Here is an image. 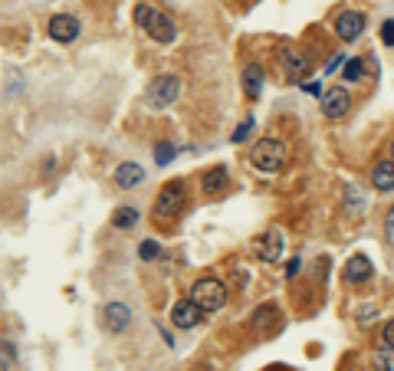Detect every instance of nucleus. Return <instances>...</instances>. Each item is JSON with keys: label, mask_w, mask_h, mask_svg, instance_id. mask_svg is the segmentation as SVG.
<instances>
[{"label": "nucleus", "mask_w": 394, "mask_h": 371, "mask_svg": "<svg viewBox=\"0 0 394 371\" xmlns=\"http://www.w3.org/2000/svg\"><path fill=\"white\" fill-rule=\"evenodd\" d=\"M168 319H171V326H174V328H184V332H188V328H194L197 322L204 319V312L197 309L191 296H184V299H178V302L171 306V312H168Z\"/></svg>", "instance_id": "9b49d317"}, {"label": "nucleus", "mask_w": 394, "mask_h": 371, "mask_svg": "<svg viewBox=\"0 0 394 371\" xmlns=\"http://www.w3.org/2000/svg\"><path fill=\"white\" fill-rule=\"evenodd\" d=\"M342 79H345V82H365V79H368V60H365V56L345 60V66H342Z\"/></svg>", "instance_id": "412c9836"}, {"label": "nucleus", "mask_w": 394, "mask_h": 371, "mask_svg": "<svg viewBox=\"0 0 394 371\" xmlns=\"http://www.w3.org/2000/svg\"><path fill=\"white\" fill-rule=\"evenodd\" d=\"M53 171H56V158H46V164H43V174H46V178H50Z\"/></svg>", "instance_id": "72a5a7b5"}, {"label": "nucleus", "mask_w": 394, "mask_h": 371, "mask_svg": "<svg viewBox=\"0 0 394 371\" xmlns=\"http://www.w3.org/2000/svg\"><path fill=\"white\" fill-rule=\"evenodd\" d=\"M385 237H388V243L394 247V204L388 208V214H385Z\"/></svg>", "instance_id": "c756f323"}, {"label": "nucleus", "mask_w": 394, "mask_h": 371, "mask_svg": "<svg viewBox=\"0 0 394 371\" xmlns=\"http://www.w3.org/2000/svg\"><path fill=\"white\" fill-rule=\"evenodd\" d=\"M276 322H279V309H276L273 302H266V306H260V309L253 312V319H250V332H253V335H266Z\"/></svg>", "instance_id": "a211bd4d"}, {"label": "nucleus", "mask_w": 394, "mask_h": 371, "mask_svg": "<svg viewBox=\"0 0 394 371\" xmlns=\"http://www.w3.org/2000/svg\"><path fill=\"white\" fill-rule=\"evenodd\" d=\"M351 105H355V99H351L348 89L345 86H329L326 92H322L319 109H322V115H326L329 122H342L345 115L351 112Z\"/></svg>", "instance_id": "0eeeda50"}, {"label": "nucleus", "mask_w": 394, "mask_h": 371, "mask_svg": "<svg viewBox=\"0 0 394 371\" xmlns=\"http://www.w3.org/2000/svg\"><path fill=\"white\" fill-rule=\"evenodd\" d=\"M132 17H135V26H142V30H148V26H151V20H154V10L148 7V4H138V7H135V14H132Z\"/></svg>", "instance_id": "a878e982"}, {"label": "nucleus", "mask_w": 394, "mask_h": 371, "mask_svg": "<svg viewBox=\"0 0 394 371\" xmlns=\"http://www.w3.org/2000/svg\"><path fill=\"white\" fill-rule=\"evenodd\" d=\"M158 257H161V243L158 240L148 237V240L138 243V259H142V263H151V259H158Z\"/></svg>", "instance_id": "b1692460"}, {"label": "nucleus", "mask_w": 394, "mask_h": 371, "mask_svg": "<svg viewBox=\"0 0 394 371\" xmlns=\"http://www.w3.org/2000/svg\"><path fill=\"white\" fill-rule=\"evenodd\" d=\"M283 250H286V237H283V230H276V227L263 230L257 240H253V257H257L260 263H279Z\"/></svg>", "instance_id": "6e6552de"}, {"label": "nucleus", "mask_w": 394, "mask_h": 371, "mask_svg": "<svg viewBox=\"0 0 394 371\" xmlns=\"http://www.w3.org/2000/svg\"><path fill=\"white\" fill-rule=\"evenodd\" d=\"M342 279L348 286H365V283H371V279H375V267H371V259L365 257V253H355V257L345 263Z\"/></svg>", "instance_id": "f8f14e48"}, {"label": "nucleus", "mask_w": 394, "mask_h": 371, "mask_svg": "<svg viewBox=\"0 0 394 371\" xmlns=\"http://www.w3.org/2000/svg\"><path fill=\"white\" fill-rule=\"evenodd\" d=\"M381 43L394 46V20H385V23H381Z\"/></svg>", "instance_id": "c85d7f7f"}, {"label": "nucleus", "mask_w": 394, "mask_h": 371, "mask_svg": "<svg viewBox=\"0 0 394 371\" xmlns=\"http://www.w3.org/2000/svg\"><path fill=\"white\" fill-rule=\"evenodd\" d=\"M371 368H375V371H394V352L381 348V352L371 358Z\"/></svg>", "instance_id": "393cba45"}, {"label": "nucleus", "mask_w": 394, "mask_h": 371, "mask_svg": "<svg viewBox=\"0 0 394 371\" xmlns=\"http://www.w3.org/2000/svg\"><path fill=\"white\" fill-rule=\"evenodd\" d=\"M388 155H391V161H394V139H391V148H388Z\"/></svg>", "instance_id": "c9c22d12"}, {"label": "nucleus", "mask_w": 394, "mask_h": 371, "mask_svg": "<svg viewBox=\"0 0 394 371\" xmlns=\"http://www.w3.org/2000/svg\"><path fill=\"white\" fill-rule=\"evenodd\" d=\"M339 66H345V53H335L332 60H329V63H326V76H332V72H335V70H339Z\"/></svg>", "instance_id": "7c9ffc66"}, {"label": "nucleus", "mask_w": 394, "mask_h": 371, "mask_svg": "<svg viewBox=\"0 0 394 371\" xmlns=\"http://www.w3.org/2000/svg\"><path fill=\"white\" fill-rule=\"evenodd\" d=\"M250 135H253V119H243L240 125H237V131L230 135V141H233V145H243Z\"/></svg>", "instance_id": "bb28decb"}, {"label": "nucleus", "mask_w": 394, "mask_h": 371, "mask_svg": "<svg viewBox=\"0 0 394 371\" xmlns=\"http://www.w3.org/2000/svg\"><path fill=\"white\" fill-rule=\"evenodd\" d=\"M17 362V345L10 338H0V371H10Z\"/></svg>", "instance_id": "5701e85b"}, {"label": "nucleus", "mask_w": 394, "mask_h": 371, "mask_svg": "<svg viewBox=\"0 0 394 371\" xmlns=\"http://www.w3.org/2000/svg\"><path fill=\"white\" fill-rule=\"evenodd\" d=\"M276 66H279V72H283L286 79H292V82H302V79L312 72V60H309L302 50H292V46H283V50L276 53Z\"/></svg>", "instance_id": "39448f33"}, {"label": "nucleus", "mask_w": 394, "mask_h": 371, "mask_svg": "<svg viewBox=\"0 0 394 371\" xmlns=\"http://www.w3.org/2000/svg\"><path fill=\"white\" fill-rule=\"evenodd\" d=\"M112 181L119 190H135L138 184H145V168L138 161H122L115 171H112Z\"/></svg>", "instance_id": "2eb2a0df"}, {"label": "nucleus", "mask_w": 394, "mask_h": 371, "mask_svg": "<svg viewBox=\"0 0 394 371\" xmlns=\"http://www.w3.org/2000/svg\"><path fill=\"white\" fill-rule=\"evenodd\" d=\"M99 322H102V328L109 332V335H125L132 326V306L122 299H112L102 306V312H99Z\"/></svg>", "instance_id": "423d86ee"}, {"label": "nucleus", "mask_w": 394, "mask_h": 371, "mask_svg": "<svg viewBox=\"0 0 394 371\" xmlns=\"http://www.w3.org/2000/svg\"><path fill=\"white\" fill-rule=\"evenodd\" d=\"M299 269H302V257H292L289 267H286V279H296L299 276Z\"/></svg>", "instance_id": "2f4dec72"}, {"label": "nucleus", "mask_w": 394, "mask_h": 371, "mask_svg": "<svg viewBox=\"0 0 394 371\" xmlns=\"http://www.w3.org/2000/svg\"><path fill=\"white\" fill-rule=\"evenodd\" d=\"M46 33H50L53 43L69 46V43H76L79 40L82 23H79V17H73V14H53L50 23H46Z\"/></svg>", "instance_id": "1a4fd4ad"}, {"label": "nucleus", "mask_w": 394, "mask_h": 371, "mask_svg": "<svg viewBox=\"0 0 394 371\" xmlns=\"http://www.w3.org/2000/svg\"><path fill=\"white\" fill-rule=\"evenodd\" d=\"M250 164H253L260 174H279L286 164H289V145H286L283 139L266 135V139L253 141V148H250Z\"/></svg>", "instance_id": "f03ea898"}, {"label": "nucleus", "mask_w": 394, "mask_h": 371, "mask_svg": "<svg viewBox=\"0 0 394 371\" xmlns=\"http://www.w3.org/2000/svg\"><path fill=\"white\" fill-rule=\"evenodd\" d=\"M263 82H266L263 66H260L257 60L247 63V66H243V92H247L250 99H260V92H263Z\"/></svg>", "instance_id": "6ab92c4d"}, {"label": "nucleus", "mask_w": 394, "mask_h": 371, "mask_svg": "<svg viewBox=\"0 0 394 371\" xmlns=\"http://www.w3.org/2000/svg\"><path fill=\"white\" fill-rule=\"evenodd\" d=\"M174 155H178V148L171 141H154V161H158V168H168L174 161Z\"/></svg>", "instance_id": "4be33fe9"}, {"label": "nucleus", "mask_w": 394, "mask_h": 371, "mask_svg": "<svg viewBox=\"0 0 394 371\" xmlns=\"http://www.w3.org/2000/svg\"><path fill=\"white\" fill-rule=\"evenodd\" d=\"M381 348L394 352V319H388L385 326H381Z\"/></svg>", "instance_id": "cd10ccee"}, {"label": "nucleus", "mask_w": 394, "mask_h": 371, "mask_svg": "<svg viewBox=\"0 0 394 371\" xmlns=\"http://www.w3.org/2000/svg\"><path fill=\"white\" fill-rule=\"evenodd\" d=\"M335 36L342 40V43H355L361 33H365V26H368V17L361 14V10H342L339 17H335Z\"/></svg>", "instance_id": "9d476101"}, {"label": "nucleus", "mask_w": 394, "mask_h": 371, "mask_svg": "<svg viewBox=\"0 0 394 371\" xmlns=\"http://www.w3.org/2000/svg\"><path fill=\"white\" fill-rule=\"evenodd\" d=\"M227 184H230V174H227L223 164H214V168H207V171L201 174V194L211 200L220 198L223 190H227Z\"/></svg>", "instance_id": "4468645a"}, {"label": "nucleus", "mask_w": 394, "mask_h": 371, "mask_svg": "<svg viewBox=\"0 0 394 371\" xmlns=\"http://www.w3.org/2000/svg\"><path fill=\"white\" fill-rule=\"evenodd\" d=\"M184 210H188V184L178 178V181H168L158 190V198L151 204V220L158 227H171L174 220H181Z\"/></svg>", "instance_id": "f257e3e1"}, {"label": "nucleus", "mask_w": 394, "mask_h": 371, "mask_svg": "<svg viewBox=\"0 0 394 371\" xmlns=\"http://www.w3.org/2000/svg\"><path fill=\"white\" fill-rule=\"evenodd\" d=\"M145 33H148V40H151V43L168 46V43H174V40H178V23H174L168 14H158V10H154V20H151V26H148Z\"/></svg>", "instance_id": "ddd939ff"}, {"label": "nucleus", "mask_w": 394, "mask_h": 371, "mask_svg": "<svg viewBox=\"0 0 394 371\" xmlns=\"http://www.w3.org/2000/svg\"><path fill=\"white\" fill-rule=\"evenodd\" d=\"M188 296L194 299V306L201 312H220L223 306H227V286L220 283V279L214 276H204V279H197L194 286L188 289Z\"/></svg>", "instance_id": "20e7f679"}, {"label": "nucleus", "mask_w": 394, "mask_h": 371, "mask_svg": "<svg viewBox=\"0 0 394 371\" xmlns=\"http://www.w3.org/2000/svg\"><path fill=\"white\" fill-rule=\"evenodd\" d=\"M306 92H309V95H322L326 89H322V82L316 79V82H306Z\"/></svg>", "instance_id": "473e14b6"}, {"label": "nucleus", "mask_w": 394, "mask_h": 371, "mask_svg": "<svg viewBox=\"0 0 394 371\" xmlns=\"http://www.w3.org/2000/svg\"><path fill=\"white\" fill-rule=\"evenodd\" d=\"M161 335H164V345H168V348H174V335H171V332H168L164 326H161Z\"/></svg>", "instance_id": "f704fd0d"}, {"label": "nucleus", "mask_w": 394, "mask_h": 371, "mask_svg": "<svg viewBox=\"0 0 394 371\" xmlns=\"http://www.w3.org/2000/svg\"><path fill=\"white\" fill-rule=\"evenodd\" d=\"M368 184L378 194H394V161L391 158H388V161H378L375 168H371Z\"/></svg>", "instance_id": "f3484780"}, {"label": "nucleus", "mask_w": 394, "mask_h": 371, "mask_svg": "<svg viewBox=\"0 0 394 371\" xmlns=\"http://www.w3.org/2000/svg\"><path fill=\"white\" fill-rule=\"evenodd\" d=\"M138 220H142V210H138L135 204H119L115 214H112V227H115V230H132Z\"/></svg>", "instance_id": "aec40b11"}, {"label": "nucleus", "mask_w": 394, "mask_h": 371, "mask_svg": "<svg viewBox=\"0 0 394 371\" xmlns=\"http://www.w3.org/2000/svg\"><path fill=\"white\" fill-rule=\"evenodd\" d=\"M342 210L348 217H365V214H368V190L361 188V184H345Z\"/></svg>", "instance_id": "dca6fc26"}, {"label": "nucleus", "mask_w": 394, "mask_h": 371, "mask_svg": "<svg viewBox=\"0 0 394 371\" xmlns=\"http://www.w3.org/2000/svg\"><path fill=\"white\" fill-rule=\"evenodd\" d=\"M181 95V76L178 72H161V76H154L145 89V105L151 112H164V109H171L178 102Z\"/></svg>", "instance_id": "7ed1b4c3"}]
</instances>
